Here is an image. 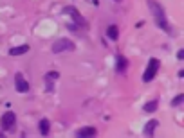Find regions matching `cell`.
Wrapping results in <instances>:
<instances>
[{"mask_svg": "<svg viewBox=\"0 0 184 138\" xmlns=\"http://www.w3.org/2000/svg\"><path fill=\"white\" fill-rule=\"evenodd\" d=\"M29 45H18V47H13V49H9V56H22V54H27L29 52Z\"/></svg>", "mask_w": 184, "mask_h": 138, "instance_id": "11", "label": "cell"}, {"mask_svg": "<svg viewBox=\"0 0 184 138\" xmlns=\"http://www.w3.org/2000/svg\"><path fill=\"white\" fill-rule=\"evenodd\" d=\"M182 102H184V93H181V95H177L175 99L171 101V106H173V108H177V106H181Z\"/></svg>", "mask_w": 184, "mask_h": 138, "instance_id": "14", "label": "cell"}, {"mask_svg": "<svg viewBox=\"0 0 184 138\" xmlns=\"http://www.w3.org/2000/svg\"><path fill=\"white\" fill-rule=\"evenodd\" d=\"M0 136H4V133H0Z\"/></svg>", "mask_w": 184, "mask_h": 138, "instance_id": "20", "label": "cell"}, {"mask_svg": "<svg viewBox=\"0 0 184 138\" xmlns=\"http://www.w3.org/2000/svg\"><path fill=\"white\" fill-rule=\"evenodd\" d=\"M126 70H128V59L123 56V54H118L116 56V72L119 75H125Z\"/></svg>", "mask_w": 184, "mask_h": 138, "instance_id": "7", "label": "cell"}, {"mask_svg": "<svg viewBox=\"0 0 184 138\" xmlns=\"http://www.w3.org/2000/svg\"><path fill=\"white\" fill-rule=\"evenodd\" d=\"M177 59H179V61H182V59H184V50H182V49L177 52Z\"/></svg>", "mask_w": 184, "mask_h": 138, "instance_id": "17", "label": "cell"}, {"mask_svg": "<svg viewBox=\"0 0 184 138\" xmlns=\"http://www.w3.org/2000/svg\"><path fill=\"white\" fill-rule=\"evenodd\" d=\"M159 68H161V61L157 58H150L148 59V65H146V70L143 74V81L145 83H152L155 79L157 72H159Z\"/></svg>", "mask_w": 184, "mask_h": 138, "instance_id": "2", "label": "cell"}, {"mask_svg": "<svg viewBox=\"0 0 184 138\" xmlns=\"http://www.w3.org/2000/svg\"><path fill=\"white\" fill-rule=\"evenodd\" d=\"M76 49V43H74L72 40H69V38H60L56 40L54 43H52V49L51 50L54 54H61V52H72Z\"/></svg>", "mask_w": 184, "mask_h": 138, "instance_id": "3", "label": "cell"}, {"mask_svg": "<svg viewBox=\"0 0 184 138\" xmlns=\"http://www.w3.org/2000/svg\"><path fill=\"white\" fill-rule=\"evenodd\" d=\"M45 88H47V92H49V93H52V92H54V81L45 79Z\"/></svg>", "mask_w": 184, "mask_h": 138, "instance_id": "16", "label": "cell"}, {"mask_svg": "<svg viewBox=\"0 0 184 138\" xmlns=\"http://www.w3.org/2000/svg\"><path fill=\"white\" fill-rule=\"evenodd\" d=\"M148 7L152 11L155 25H157L159 29H162L166 34H173V29H171L168 18H166V11H164V7H162L161 4H159L157 0H148Z\"/></svg>", "mask_w": 184, "mask_h": 138, "instance_id": "1", "label": "cell"}, {"mask_svg": "<svg viewBox=\"0 0 184 138\" xmlns=\"http://www.w3.org/2000/svg\"><path fill=\"white\" fill-rule=\"evenodd\" d=\"M60 77V72H56V70H51V72L45 74V79H51V81H56Z\"/></svg>", "mask_w": 184, "mask_h": 138, "instance_id": "15", "label": "cell"}, {"mask_svg": "<svg viewBox=\"0 0 184 138\" xmlns=\"http://www.w3.org/2000/svg\"><path fill=\"white\" fill-rule=\"evenodd\" d=\"M0 126H2L4 131H13L16 126V115L13 111H6L2 115V118H0Z\"/></svg>", "mask_w": 184, "mask_h": 138, "instance_id": "4", "label": "cell"}, {"mask_svg": "<svg viewBox=\"0 0 184 138\" xmlns=\"http://www.w3.org/2000/svg\"><path fill=\"white\" fill-rule=\"evenodd\" d=\"M96 135H97V129H96V127H92V126H87V127H80V129L76 131V136H80V138L96 136Z\"/></svg>", "mask_w": 184, "mask_h": 138, "instance_id": "8", "label": "cell"}, {"mask_svg": "<svg viewBox=\"0 0 184 138\" xmlns=\"http://www.w3.org/2000/svg\"><path fill=\"white\" fill-rule=\"evenodd\" d=\"M114 2H123V0H114Z\"/></svg>", "mask_w": 184, "mask_h": 138, "instance_id": "19", "label": "cell"}, {"mask_svg": "<svg viewBox=\"0 0 184 138\" xmlns=\"http://www.w3.org/2000/svg\"><path fill=\"white\" fill-rule=\"evenodd\" d=\"M63 13H67V15L72 18V22L78 25V27H87V22H85V18L81 16V13L78 11V9L74 7V6H69V7L63 9Z\"/></svg>", "mask_w": 184, "mask_h": 138, "instance_id": "5", "label": "cell"}, {"mask_svg": "<svg viewBox=\"0 0 184 138\" xmlns=\"http://www.w3.org/2000/svg\"><path fill=\"white\" fill-rule=\"evenodd\" d=\"M159 108V101L157 99H152V101H148L145 106H143V109H145V113H154L155 109Z\"/></svg>", "mask_w": 184, "mask_h": 138, "instance_id": "13", "label": "cell"}, {"mask_svg": "<svg viewBox=\"0 0 184 138\" xmlns=\"http://www.w3.org/2000/svg\"><path fill=\"white\" fill-rule=\"evenodd\" d=\"M92 4H94V6H99V0H92Z\"/></svg>", "mask_w": 184, "mask_h": 138, "instance_id": "18", "label": "cell"}, {"mask_svg": "<svg viewBox=\"0 0 184 138\" xmlns=\"http://www.w3.org/2000/svg\"><path fill=\"white\" fill-rule=\"evenodd\" d=\"M159 127V120H155V118H152V120H148L146 126H145V129H143V133L146 135V136H154L155 135V129Z\"/></svg>", "mask_w": 184, "mask_h": 138, "instance_id": "9", "label": "cell"}, {"mask_svg": "<svg viewBox=\"0 0 184 138\" xmlns=\"http://www.w3.org/2000/svg\"><path fill=\"white\" fill-rule=\"evenodd\" d=\"M15 88H16V92L18 93H27L29 92V83L25 81V77H24V74L22 72H16L15 74Z\"/></svg>", "mask_w": 184, "mask_h": 138, "instance_id": "6", "label": "cell"}, {"mask_svg": "<svg viewBox=\"0 0 184 138\" xmlns=\"http://www.w3.org/2000/svg\"><path fill=\"white\" fill-rule=\"evenodd\" d=\"M107 38H110L112 41H118V38H119L118 25H108V27H107Z\"/></svg>", "mask_w": 184, "mask_h": 138, "instance_id": "12", "label": "cell"}, {"mask_svg": "<svg viewBox=\"0 0 184 138\" xmlns=\"http://www.w3.org/2000/svg\"><path fill=\"white\" fill-rule=\"evenodd\" d=\"M38 129H40L42 136H49V133H51V122H49V118H40Z\"/></svg>", "mask_w": 184, "mask_h": 138, "instance_id": "10", "label": "cell"}]
</instances>
